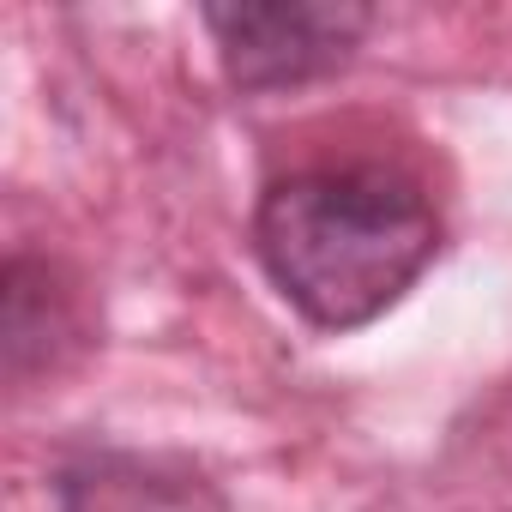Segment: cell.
Returning <instances> with one entry per match:
<instances>
[{
  "instance_id": "6da1fadb",
  "label": "cell",
  "mask_w": 512,
  "mask_h": 512,
  "mask_svg": "<svg viewBox=\"0 0 512 512\" xmlns=\"http://www.w3.org/2000/svg\"><path fill=\"white\" fill-rule=\"evenodd\" d=\"M253 253L320 332L380 320L440 253V217L398 169H302L260 193Z\"/></svg>"
},
{
  "instance_id": "7a4b0ae2",
  "label": "cell",
  "mask_w": 512,
  "mask_h": 512,
  "mask_svg": "<svg viewBox=\"0 0 512 512\" xmlns=\"http://www.w3.org/2000/svg\"><path fill=\"white\" fill-rule=\"evenodd\" d=\"M374 13L350 0H260V7H205L223 73L241 91H296L338 73L368 37Z\"/></svg>"
},
{
  "instance_id": "3957f363",
  "label": "cell",
  "mask_w": 512,
  "mask_h": 512,
  "mask_svg": "<svg viewBox=\"0 0 512 512\" xmlns=\"http://www.w3.org/2000/svg\"><path fill=\"white\" fill-rule=\"evenodd\" d=\"M73 302L55 284V272L43 260H7L0 278V350H7V374L25 380L31 368L55 362L61 344H73Z\"/></svg>"
},
{
  "instance_id": "277c9868",
  "label": "cell",
  "mask_w": 512,
  "mask_h": 512,
  "mask_svg": "<svg viewBox=\"0 0 512 512\" xmlns=\"http://www.w3.org/2000/svg\"><path fill=\"white\" fill-rule=\"evenodd\" d=\"M67 512H187V506L139 464L91 458L85 470H67Z\"/></svg>"
}]
</instances>
